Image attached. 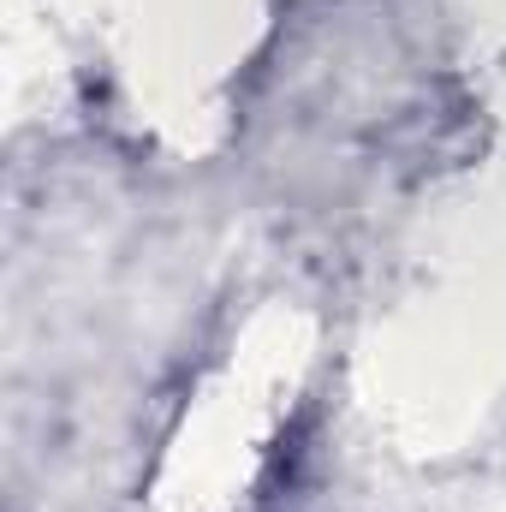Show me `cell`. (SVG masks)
<instances>
[]
</instances>
